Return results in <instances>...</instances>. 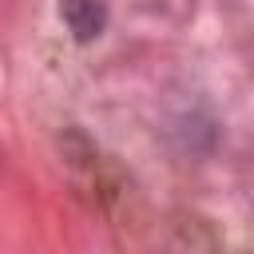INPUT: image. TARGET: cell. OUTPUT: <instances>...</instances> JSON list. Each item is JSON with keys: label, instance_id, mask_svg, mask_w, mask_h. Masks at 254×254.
I'll list each match as a JSON object with an SVG mask.
<instances>
[{"label": "cell", "instance_id": "1", "mask_svg": "<svg viewBox=\"0 0 254 254\" xmlns=\"http://www.w3.org/2000/svg\"><path fill=\"white\" fill-rule=\"evenodd\" d=\"M64 20L75 40H95L107 24V4L103 0H64Z\"/></svg>", "mask_w": 254, "mask_h": 254}]
</instances>
